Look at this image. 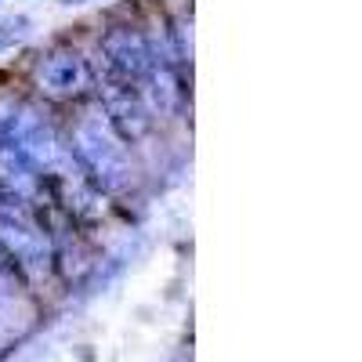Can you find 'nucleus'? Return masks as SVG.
<instances>
[{
    "mask_svg": "<svg viewBox=\"0 0 362 362\" xmlns=\"http://www.w3.org/2000/svg\"><path fill=\"white\" fill-rule=\"evenodd\" d=\"M29 15H8V18H0V54H8L15 44H22L25 40V33H29Z\"/></svg>",
    "mask_w": 362,
    "mask_h": 362,
    "instance_id": "obj_5",
    "label": "nucleus"
},
{
    "mask_svg": "<svg viewBox=\"0 0 362 362\" xmlns=\"http://www.w3.org/2000/svg\"><path fill=\"white\" fill-rule=\"evenodd\" d=\"M66 148L76 163V170L83 174V181L98 196H131L138 185V167L131 160L127 141H119L112 134V127L105 124L102 112H80L76 124L66 138Z\"/></svg>",
    "mask_w": 362,
    "mask_h": 362,
    "instance_id": "obj_1",
    "label": "nucleus"
},
{
    "mask_svg": "<svg viewBox=\"0 0 362 362\" xmlns=\"http://www.w3.org/2000/svg\"><path fill=\"white\" fill-rule=\"evenodd\" d=\"M98 95H102V116L112 127V134L119 141H141L148 131H153V105L141 98V90L131 83H119L112 76L98 80Z\"/></svg>",
    "mask_w": 362,
    "mask_h": 362,
    "instance_id": "obj_3",
    "label": "nucleus"
},
{
    "mask_svg": "<svg viewBox=\"0 0 362 362\" xmlns=\"http://www.w3.org/2000/svg\"><path fill=\"white\" fill-rule=\"evenodd\" d=\"M62 4H69V8H73V4H90V0H62Z\"/></svg>",
    "mask_w": 362,
    "mask_h": 362,
    "instance_id": "obj_6",
    "label": "nucleus"
},
{
    "mask_svg": "<svg viewBox=\"0 0 362 362\" xmlns=\"http://www.w3.org/2000/svg\"><path fill=\"white\" fill-rule=\"evenodd\" d=\"M98 54H102L105 76H112L119 83H131L138 90H141V83L148 80V73H153L156 62H160L153 40H148L141 29H134V25L105 29V37L98 40Z\"/></svg>",
    "mask_w": 362,
    "mask_h": 362,
    "instance_id": "obj_2",
    "label": "nucleus"
},
{
    "mask_svg": "<svg viewBox=\"0 0 362 362\" xmlns=\"http://www.w3.org/2000/svg\"><path fill=\"white\" fill-rule=\"evenodd\" d=\"M33 80L47 98H58V102L80 98L95 87V73H90L87 58L76 47H51L47 54H40Z\"/></svg>",
    "mask_w": 362,
    "mask_h": 362,
    "instance_id": "obj_4",
    "label": "nucleus"
}]
</instances>
